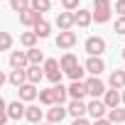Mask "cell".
<instances>
[{
	"instance_id": "cell-22",
	"label": "cell",
	"mask_w": 125,
	"mask_h": 125,
	"mask_svg": "<svg viewBox=\"0 0 125 125\" xmlns=\"http://www.w3.org/2000/svg\"><path fill=\"white\" fill-rule=\"evenodd\" d=\"M42 115H44V110H39L37 105H30V108H27V113H25V118H27L30 123H34V125L42 120Z\"/></svg>"
},
{
	"instance_id": "cell-3",
	"label": "cell",
	"mask_w": 125,
	"mask_h": 125,
	"mask_svg": "<svg viewBox=\"0 0 125 125\" xmlns=\"http://www.w3.org/2000/svg\"><path fill=\"white\" fill-rule=\"evenodd\" d=\"M86 52H88L91 56H101V54L105 52V39H101V37H88V39H86Z\"/></svg>"
},
{
	"instance_id": "cell-19",
	"label": "cell",
	"mask_w": 125,
	"mask_h": 125,
	"mask_svg": "<svg viewBox=\"0 0 125 125\" xmlns=\"http://www.w3.org/2000/svg\"><path fill=\"white\" fill-rule=\"evenodd\" d=\"M74 17H76V25H79V27H88L91 20H93V15H91L88 10H81V8L74 12Z\"/></svg>"
},
{
	"instance_id": "cell-16",
	"label": "cell",
	"mask_w": 125,
	"mask_h": 125,
	"mask_svg": "<svg viewBox=\"0 0 125 125\" xmlns=\"http://www.w3.org/2000/svg\"><path fill=\"white\" fill-rule=\"evenodd\" d=\"M8 81H10L12 86H17V88L25 86V83H27V69H15V71L8 76Z\"/></svg>"
},
{
	"instance_id": "cell-23",
	"label": "cell",
	"mask_w": 125,
	"mask_h": 125,
	"mask_svg": "<svg viewBox=\"0 0 125 125\" xmlns=\"http://www.w3.org/2000/svg\"><path fill=\"white\" fill-rule=\"evenodd\" d=\"M32 32H37V37H42V39H44V37H49V22L42 17V20L32 27Z\"/></svg>"
},
{
	"instance_id": "cell-18",
	"label": "cell",
	"mask_w": 125,
	"mask_h": 125,
	"mask_svg": "<svg viewBox=\"0 0 125 125\" xmlns=\"http://www.w3.org/2000/svg\"><path fill=\"white\" fill-rule=\"evenodd\" d=\"M110 88H125V71L123 69H115L113 74H110Z\"/></svg>"
},
{
	"instance_id": "cell-31",
	"label": "cell",
	"mask_w": 125,
	"mask_h": 125,
	"mask_svg": "<svg viewBox=\"0 0 125 125\" xmlns=\"http://www.w3.org/2000/svg\"><path fill=\"white\" fill-rule=\"evenodd\" d=\"M49 3H52V0H32V10L47 12V10H49Z\"/></svg>"
},
{
	"instance_id": "cell-7",
	"label": "cell",
	"mask_w": 125,
	"mask_h": 125,
	"mask_svg": "<svg viewBox=\"0 0 125 125\" xmlns=\"http://www.w3.org/2000/svg\"><path fill=\"white\" fill-rule=\"evenodd\" d=\"M105 110H108V105H105L103 101H98V98L88 103V115H91V118H96V120H103Z\"/></svg>"
},
{
	"instance_id": "cell-6",
	"label": "cell",
	"mask_w": 125,
	"mask_h": 125,
	"mask_svg": "<svg viewBox=\"0 0 125 125\" xmlns=\"http://www.w3.org/2000/svg\"><path fill=\"white\" fill-rule=\"evenodd\" d=\"M42 20V12H37V10H25V12H20V22L25 25V27H34L37 22Z\"/></svg>"
},
{
	"instance_id": "cell-29",
	"label": "cell",
	"mask_w": 125,
	"mask_h": 125,
	"mask_svg": "<svg viewBox=\"0 0 125 125\" xmlns=\"http://www.w3.org/2000/svg\"><path fill=\"white\" fill-rule=\"evenodd\" d=\"M93 20H96L98 25L108 22V20H110V10H93Z\"/></svg>"
},
{
	"instance_id": "cell-41",
	"label": "cell",
	"mask_w": 125,
	"mask_h": 125,
	"mask_svg": "<svg viewBox=\"0 0 125 125\" xmlns=\"http://www.w3.org/2000/svg\"><path fill=\"white\" fill-rule=\"evenodd\" d=\"M123 59H125V47H123Z\"/></svg>"
},
{
	"instance_id": "cell-36",
	"label": "cell",
	"mask_w": 125,
	"mask_h": 125,
	"mask_svg": "<svg viewBox=\"0 0 125 125\" xmlns=\"http://www.w3.org/2000/svg\"><path fill=\"white\" fill-rule=\"evenodd\" d=\"M115 10L120 17H125V0H115Z\"/></svg>"
},
{
	"instance_id": "cell-12",
	"label": "cell",
	"mask_w": 125,
	"mask_h": 125,
	"mask_svg": "<svg viewBox=\"0 0 125 125\" xmlns=\"http://www.w3.org/2000/svg\"><path fill=\"white\" fill-rule=\"evenodd\" d=\"M103 103L113 110V108H118L120 103H123V93H118L115 88H110V91H105V96H103Z\"/></svg>"
},
{
	"instance_id": "cell-11",
	"label": "cell",
	"mask_w": 125,
	"mask_h": 125,
	"mask_svg": "<svg viewBox=\"0 0 125 125\" xmlns=\"http://www.w3.org/2000/svg\"><path fill=\"white\" fill-rule=\"evenodd\" d=\"M17 93H20V101H34V98L39 96L37 86H34V83H30V81H27L25 86H20V91H17Z\"/></svg>"
},
{
	"instance_id": "cell-33",
	"label": "cell",
	"mask_w": 125,
	"mask_h": 125,
	"mask_svg": "<svg viewBox=\"0 0 125 125\" xmlns=\"http://www.w3.org/2000/svg\"><path fill=\"white\" fill-rule=\"evenodd\" d=\"M93 10H110L108 0H93Z\"/></svg>"
},
{
	"instance_id": "cell-27",
	"label": "cell",
	"mask_w": 125,
	"mask_h": 125,
	"mask_svg": "<svg viewBox=\"0 0 125 125\" xmlns=\"http://www.w3.org/2000/svg\"><path fill=\"white\" fill-rule=\"evenodd\" d=\"M54 88V96H56V105H61L66 101V96H69V88H64L61 83H56V86H52Z\"/></svg>"
},
{
	"instance_id": "cell-32",
	"label": "cell",
	"mask_w": 125,
	"mask_h": 125,
	"mask_svg": "<svg viewBox=\"0 0 125 125\" xmlns=\"http://www.w3.org/2000/svg\"><path fill=\"white\" fill-rule=\"evenodd\" d=\"M83 74H86V66H81V64H79V66H76L74 71H69L71 81H81V79H83Z\"/></svg>"
},
{
	"instance_id": "cell-1",
	"label": "cell",
	"mask_w": 125,
	"mask_h": 125,
	"mask_svg": "<svg viewBox=\"0 0 125 125\" xmlns=\"http://www.w3.org/2000/svg\"><path fill=\"white\" fill-rule=\"evenodd\" d=\"M44 74H47V79L56 86V83H61V74H64V71H61V64H59V61L47 59V61H44Z\"/></svg>"
},
{
	"instance_id": "cell-2",
	"label": "cell",
	"mask_w": 125,
	"mask_h": 125,
	"mask_svg": "<svg viewBox=\"0 0 125 125\" xmlns=\"http://www.w3.org/2000/svg\"><path fill=\"white\" fill-rule=\"evenodd\" d=\"M86 91H88V96H93V98L105 96V86H103L101 76H91V79L86 81Z\"/></svg>"
},
{
	"instance_id": "cell-30",
	"label": "cell",
	"mask_w": 125,
	"mask_h": 125,
	"mask_svg": "<svg viewBox=\"0 0 125 125\" xmlns=\"http://www.w3.org/2000/svg\"><path fill=\"white\" fill-rule=\"evenodd\" d=\"M10 47H12V37H10V32H0V49L8 52Z\"/></svg>"
},
{
	"instance_id": "cell-14",
	"label": "cell",
	"mask_w": 125,
	"mask_h": 125,
	"mask_svg": "<svg viewBox=\"0 0 125 125\" xmlns=\"http://www.w3.org/2000/svg\"><path fill=\"white\" fill-rule=\"evenodd\" d=\"M76 44V34L69 30V32H59V37H56V47H61V49H69V47H74Z\"/></svg>"
},
{
	"instance_id": "cell-39",
	"label": "cell",
	"mask_w": 125,
	"mask_h": 125,
	"mask_svg": "<svg viewBox=\"0 0 125 125\" xmlns=\"http://www.w3.org/2000/svg\"><path fill=\"white\" fill-rule=\"evenodd\" d=\"M123 103H125V88H123Z\"/></svg>"
},
{
	"instance_id": "cell-34",
	"label": "cell",
	"mask_w": 125,
	"mask_h": 125,
	"mask_svg": "<svg viewBox=\"0 0 125 125\" xmlns=\"http://www.w3.org/2000/svg\"><path fill=\"white\" fill-rule=\"evenodd\" d=\"M115 32L118 34H125V17H118L115 20Z\"/></svg>"
},
{
	"instance_id": "cell-5",
	"label": "cell",
	"mask_w": 125,
	"mask_h": 125,
	"mask_svg": "<svg viewBox=\"0 0 125 125\" xmlns=\"http://www.w3.org/2000/svg\"><path fill=\"white\" fill-rule=\"evenodd\" d=\"M56 25H59V30H61V32H69V30L76 25L74 12H59V15H56Z\"/></svg>"
},
{
	"instance_id": "cell-10",
	"label": "cell",
	"mask_w": 125,
	"mask_h": 125,
	"mask_svg": "<svg viewBox=\"0 0 125 125\" xmlns=\"http://www.w3.org/2000/svg\"><path fill=\"white\" fill-rule=\"evenodd\" d=\"M27 64H30L27 52H12V54H10V66H12V69H25Z\"/></svg>"
},
{
	"instance_id": "cell-25",
	"label": "cell",
	"mask_w": 125,
	"mask_h": 125,
	"mask_svg": "<svg viewBox=\"0 0 125 125\" xmlns=\"http://www.w3.org/2000/svg\"><path fill=\"white\" fill-rule=\"evenodd\" d=\"M39 101H42L44 105H56V96H54V88L39 91Z\"/></svg>"
},
{
	"instance_id": "cell-20",
	"label": "cell",
	"mask_w": 125,
	"mask_h": 125,
	"mask_svg": "<svg viewBox=\"0 0 125 125\" xmlns=\"http://www.w3.org/2000/svg\"><path fill=\"white\" fill-rule=\"evenodd\" d=\"M42 79H44V69H39V66H32V64H30V69H27V81L37 86Z\"/></svg>"
},
{
	"instance_id": "cell-35",
	"label": "cell",
	"mask_w": 125,
	"mask_h": 125,
	"mask_svg": "<svg viewBox=\"0 0 125 125\" xmlns=\"http://www.w3.org/2000/svg\"><path fill=\"white\" fill-rule=\"evenodd\" d=\"M61 5H64L66 10H76L79 8V0H61Z\"/></svg>"
},
{
	"instance_id": "cell-37",
	"label": "cell",
	"mask_w": 125,
	"mask_h": 125,
	"mask_svg": "<svg viewBox=\"0 0 125 125\" xmlns=\"http://www.w3.org/2000/svg\"><path fill=\"white\" fill-rule=\"evenodd\" d=\"M74 125H91V123H88L86 118H76V120H74Z\"/></svg>"
},
{
	"instance_id": "cell-4",
	"label": "cell",
	"mask_w": 125,
	"mask_h": 125,
	"mask_svg": "<svg viewBox=\"0 0 125 125\" xmlns=\"http://www.w3.org/2000/svg\"><path fill=\"white\" fill-rule=\"evenodd\" d=\"M66 113H69V108H64V105H52L47 110V120L52 125H56V123H61V120L66 118Z\"/></svg>"
},
{
	"instance_id": "cell-13",
	"label": "cell",
	"mask_w": 125,
	"mask_h": 125,
	"mask_svg": "<svg viewBox=\"0 0 125 125\" xmlns=\"http://www.w3.org/2000/svg\"><path fill=\"white\" fill-rule=\"evenodd\" d=\"M25 113H27V108L22 105V101H10V103H8V115H10L12 120H20Z\"/></svg>"
},
{
	"instance_id": "cell-17",
	"label": "cell",
	"mask_w": 125,
	"mask_h": 125,
	"mask_svg": "<svg viewBox=\"0 0 125 125\" xmlns=\"http://www.w3.org/2000/svg\"><path fill=\"white\" fill-rule=\"evenodd\" d=\"M88 113V105L83 103V101H71L69 103V115H74V118H83Z\"/></svg>"
},
{
	"instance_id": "cell-8",
	"label": "cell",
	"mask_w": 125,
	"mask_h": 125,
	"mask_svg": "<svg viewBox=\"0 0 125 125\" xmlns=\"http://www.w3.org/2000/svg\"><path fill=\"white\" fill-rule=\"evenodd\" d=\"M103 69H105V64H103L101 56H88V61H86V71H88L91 76H101Z\"/></svg>"
},
{
	"instance_id": "cell-28",
	"label": "cell",
	"mask_w": 125,
	"mask_h": 125,
	"mask_svg": "<svg viewBox=\"0 0 125 125\" xmlns=\"http://www.w3.org/2000/svg\"><path fill=\"white\" fill-rule=\"evenodd\" d=\"M108 120H110V123H125V110H123V108L108 110Z\"/></svg>"
},
{
	"instance_id": "cell-38",
	"label": "cell",
	"mask_w": 125,
	"mask_h": 125,
	"mask_svg": "<svg viewBox=\"0 0 125 125\" xmlns=\"http://www.w3.org/2000/svg\"><path fill=\"white\" fill-rule=\"evenodd\" d=\"M93 125H113V123H110V120H105V118H103V120H96V123H93Z\"/></svg>"
},
{
	"instance_id": "cell-15",
	"label": "cell",
	"mask_w": 125,
	"mask_h": 125,
	"mask_svg": "<svg viewBox=\"0 0 125 125\" xmlns=\"http://www.w3.org/2000/svg\"><path fill=\"white\" fill-rule=\"evenodd\" d=\"M59 64H61V71L69 74V71H74V69L79 66V59H76V54H64Z\"/></svg>"
},
{
	"instance_id": "cell-9",
	"label": "cell",
	"mask_w": 125,
	"mask_h": 125,
	"mask_svg": "<svg viewBox=\"0 0 125 125\" xmlns=\"http://www.w3.org/2000/svg\"><path fill=\"white\" fill-rule=\"evenodd\" d=\"M86 93H88V91H86V81H74V83L69 86V96H71V101H83Z\"/></svg>"
},
{
	"instance_id": "cell-40",
	"label": "cell",
	"mask_w": 125,
	"mask_h": 125,
	"mask_svg": "<svg viewBox=\"0 0 125 125\" xmlns=\"http://www.w3.org/2000/svg\"><path fill=\"white\" fill-rule=\"evenodd\" d=\"M37 125H52V123H37Z\"/></svg>"
},
{
	"instance_id": "cell-21",
	"label": "cell",
	"mask_w": 125,
	"mask_h": 125,
	"mask_svg": "<svg viewBox=\"0 0 125 125\" xmlns=\"http://www.w3.org/2000/svg\"><path fill=\"white\" fill-rule=\"evenodd\" d=\"M27 56H30V64H32V66H39L42 61H44V52H42V49H37V47L27 49Z\"/></svg>"
},
{
	"instance_id": "cell-24",
	"label": "cell",
	"mask_w": 125,
	"mask_h": 125,
	"mask_svg": "<svg viewBox=\"0 0 125 125\" xmlns=\"http://www.w3.org/2000/svg\"><path fill=\"white\" fill-rule=\"evenodd\" d=\"M37 39H39V37H37V32H22V34H20V44H25L27 49H32Z\"/></svg>"
},
{
	"instance_id": "cell-26",
	"label": "cell",
	"mask_w": 125,
	"mask_h": 125,
	"mask_svg": "<svg viewBox=\"0 0 125 125\" xmlns=\"http://www.w3.org/2000/svg\"><path fill=\"white\" fill-rule=\"evenodd\" d=\"M10 8L15 12H25V10L32 8V0H10Z\"/></svg>"
}]
</instances>
